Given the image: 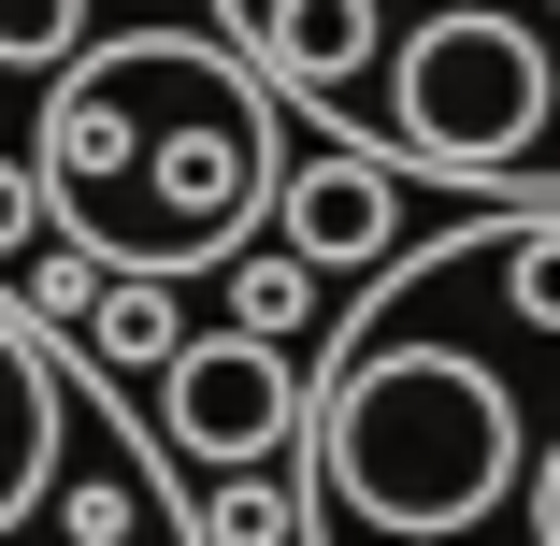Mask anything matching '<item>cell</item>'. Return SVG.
Here are the masks:
<instances>
[{
    "mask_svg": "<svg viewBox=\"0 0 560 546\" xmlns=\"http://www.w3.org/2000/svg\"><path fill=\"white\" fill-rule=\"evenodd\" d=\"M302 546H560V201L417 245L330 332Z\"/></svg>",
    "mask_w": 560,
    "mask_h": 546,
    "instance_id": "cell-1",
    "label": "cell"
},
{
    "mask_svg": "<svg viewBox=\"0 0 560 546\" xmlns=\"http://www.w3.org/2000/svg\"><path fill=\"white\" fill-rule=\"evenodd\" d=\"M273 101L288 86L245 58V30H116V44H86L72 72H44V116H30L44 216L116 274L245 259L259 216L288 201Z\"/></svg>",
    "mask_w": 560,
    "mask_h": 546,
    "instance_id": "cell-2",
    "label": "cell"
},
{
    "mask_svg": "<svg viewBox=\"0 0 560 546\" xmlns=\"http://www.w3.org/2000/svg\"><path fill=\"white\" fill-rule=\"evenodd\" d=\"M173 489L116 446L101 403L58 346V316H30V288H0V546L30 532H159Z\"/></svg>",
    "mask_w": 560,
    "mask_h": 546,
    "instance_id": "cell-3",
    "label": "cell"
},
{
    "mask_svg": "<svg viewBox=\"0 0 560 546\" xmlns=\"http://www.w3.org/2000/svg\"><path fill=\"white\" fill-rule=\"evenodd\" d=\"M302 374H288V346L273 332H187L173 360H159V431L201 461V475H259V461H288L302 446Z\"/></svg>",
    "mask_w": 560,
    "mask_h": 546,
    "instance_id": "cell-4",
    "label": "cell"
},
{
    "mask_svg": "<svg viewBox=\"0 0 560 546\" xmlns=\"http://www.w3.org/2000/svg\"><path fill=\"white\" fill-rule=\"evenodd\" d=\"M288 245L316 259V274H360V259H388V231H402V187H388V159L374 144H330L316 173H288Z\"/></svg>",
    "mask_w": 560,
    "mask_h": 546,
    "instance_id": "cell-5",
    "label": "cell"
},
{
    "mask_svg": "<svg viewBox=\"0 0 560 546\" xmlns=\"http://www.w3.org/2000/svg\"><path fill=\"white\" fill-rule=\"evenodd\" d=\"M72 332H86L101 360H116V374H159V360L187 346V316H173V274H116V288H101V302L72 316Z\"/></svg>",
    "mask_w": 560,
    "mask_h": 546,
    "instance_id": "cell-6",
    "label": "cell"
},
{
    "mask_svg": "<svg viewBox=\"0 0 560 546\" xmlns=\"http://www.w3.org/2000/svg\"><path fill=\"white\" fill-rule=\"evenodd\" d=\"M201 546H302V489L259 461V475H215V503H201Z\"/></svg>",
    "mask_w": 560,
    "mask_h": 546,
    "instance_id": "cell-7",
    "label": "cell"
},
{
    "mask_svg": "<svg viewBox=\"0 0 560 546\" xmlns=\"http://www.w3.org/2000/svg\"><path fill=\"white\" fill-rule=\"evenodd\" d=\"M86 58V0H0V72H72Z\"/></svg>",
    "mask_w": 560,
    "mask_h": 546,
    "instance_id": "cell-8",
    "label": "cell"
},
{
    "mask_svg": "<svg viewBox=\"0 0 560 546\" xmlns=\"http://www.w3.org/2000/svg\"><path fill=\"white\" fill-rule=\"evenodd\" d=\"M302 274H316L302 245H288V259H259V274L231 288V316H245V332H273V346H288V332H302Z\"/></svg>",
    "mask_w": 560,
    "mask_h": 546,
    "instance_id": "cell-9",
    "label": "cell"
},
{
    "mask_svg": "<svg viewBox=\"0 0 560 546\" xmlns=\"http://www.w3.org/2000/svg\"><path fill=\"white\" fill-rule=\"evenodd\" d=\"M30 245H44V173H30V159H0V274H15Z\"/></svg>",
    "mask_w": 560,
    "mask_h": 546,
    "instance_id": "cell-10",
    "label": "cell"
}]
</instances>
